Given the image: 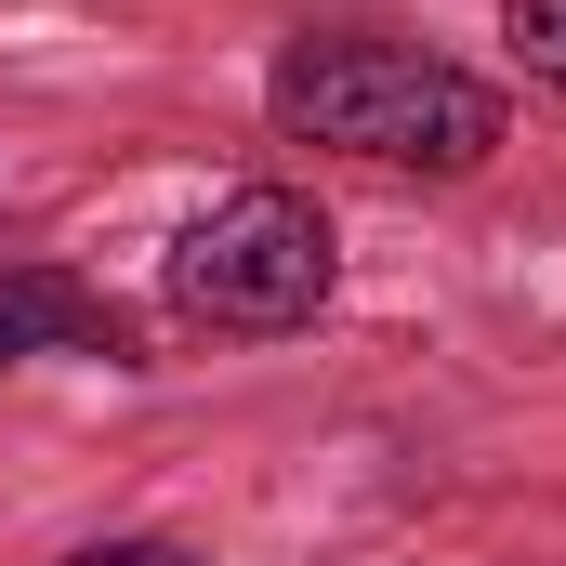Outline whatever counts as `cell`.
<instances>
[{"label":"cell","mask_w":566,"mask_h":566,"mask_svg":"<svg viewBox=\"0 0 566 566\" xmlns=\"http://www.w3.org/2000/svg\"><path fill=\"white\" fill-rule=\"evenodd\" d=\"M264 119L290 145H343L382 171H488L501 158V93L422 40H290L264 66Z\"/></svg>","instance_id":"1"},{"label":"cell","mask_w":566,"mask_h":566,"mask_svg":"<svg viewBox=\"0 0 566 566\" xmlns=\"http://www.w3.org/2000/svg\"><path fill=\"white\" fill-rule=\"evenodd\" d=\"M171 316L211 329V343H277V329H316L329 290H343V238L303 185H224L185 238H171Z\"/></svg>","instance_id":"2"},{"label":"cell","mask_w":566,"mask_h":566,"mask_svg":"<svg viewBox=\"0 0 566 566\" xmlns=\"http://www.w3.org/2000/svg\"><path fill=\"white\" fill-rule=\"evenodd\" d=\"M27 356H106V369H133V316L80 264H53V251H0V369H27Z\"/></svg>","instance_id":"3"},{"label":"cell","mask_w":566,"mask_h":566,"mask_svg":"<svg viewBox=\"0 0 566 566\" xmlns=\"http://www.w3.org/2000/svg\"><path fill=\"white\" fill-rule=\"evenodd\" d=\"M501 40L541 93H566V0H501Z\"/></svg>","instance_id":"4"},{"label":"cell","mask_w":566,"mask_h":566,"mask_svg":"<svg viewBox=\"0 0 566 566\" xmlns=\"http://www.w3.org/2000/svg\"><path fill=\"white\" fill-rule=\"evenodd\" d=\"M66 566H198L185 541H93V554H66Z\"/></svg>","instance_id":"5"}]
</instances>
